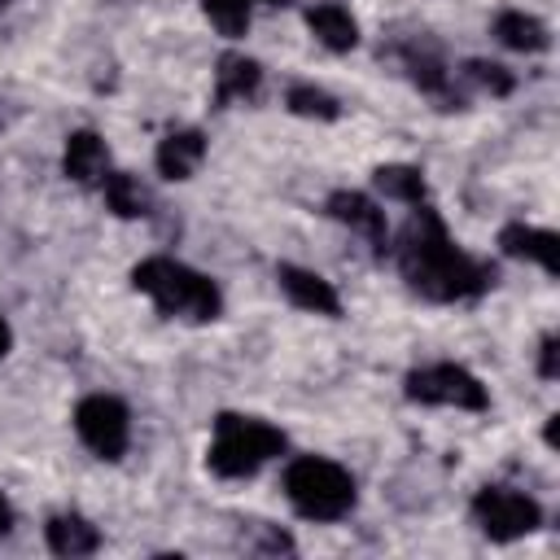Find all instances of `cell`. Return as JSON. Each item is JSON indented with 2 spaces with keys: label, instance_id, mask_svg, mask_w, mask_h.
Returning a JSON list of instances; mask_svg holds the SVG:
<instances>
[{
  "label": "cell",
  "instance_id": "1",
  "mask_svg": "<svg viewBox=\"0 0 560 560\" xmlns=\"http://www.w3.org/2000/svg\"><path fill=\"white\" fill-rule=\"evenodd\" d=\"M398 271L429 302H464V298H477L494 280V271L486 262L468 258L451 241L446 223L429 206L416 210V219L407 223V232L398 241Z\"/></svg>",
  "mask_w": 560,
  "mask_h": 560
},
{
  "label": "cell",
  "instance_id": "2",
  "mask_svg": "<svg viewBox=\"0 0 560 560\" xmlns=\"http://www.w3.org/2000/svg\"><path fill=\"white\" fill-rule=\"evenodd\" d=\"M131 284L153 298V306L162 315H179V319H214L223 298L214 289L210 276L184 267L179 258H166V254H153L144 262L131 267Z\"/></svg>",
  "mask_w": 560,
  "mask_h": 560
},
{
  "label": "cell",
  "instance_id": "3",
  "mask_svg": "<svg viewBox=\"0 0 560 560\" xmlns=\"http://www.w3.org/2000/svg\"><path fill=\"white\" fill-rule=\"evenodd\" d=\"M284 494L306 521H341L354 508V477L324 455H298L284 468Z\"/></svg>",
  "mask_w": 560,
  "mask_h": 560
},
{
  "label": "cell",
  "instance_id": "4",
  "mask_svg": "<svg viewBox=\"0 0 560 560\" xmlns=\"http://www.w3.org/2000/svg\"><path fill=\"white\" fill-rule=\"evenodd\" d=\"M284 451V433L267 420H254V416H236V411H223L214 420V442L206 451V464L214 477H254L271 455Z\"/></svg>",
  "mask_w": 560,
  "mask_h": 560
},
{
  "label": "cell",
  "instance_id": "5",
  "mask_svg": "<svg viewBox=\"0 0 560 560\" xmlns=\"http://www.w3.org/2000/svg\"><path fill=\"white\" fill-rule=\"evenodd\" d=\"M407 398L424 407H464V411L490 407L486 385L459 363H429V368L407 372Z\"/></svg>",
  "mask_w": 560,
  "mask_h": 560
},
{
  "label": "cell",
  "instance_id": "6",
  "mask_svg": "<svg viewBox=\"0 0 560 560\" xmlns=\"http://www.w3.org/2000/svg\"><path fill=\"white\" fill-rule=\"evenodd\" d=\"M472 516H477L481 534L494 538V542H512V538L534 534V529L542 525V508H538L529 494L508 490V486H486V490H477Z\"/></svg>",
  "mask_w": 560,
  "mask_h": 560
},
{
  "label": "cell",
  "instance_id": "7",
  "mask_svg": "<svg viewBox=\"0 0 560 560\" xmlns=\"http://www.w3.org/2000/svg\"><path fill=\"white\" fill-rule=\"evenodd\" d=\"M74 433L92 455L118 459L127 451V438H131V416L114 394H88L74 407Z\"/></svg>",
  "mask_w": 560,
  "mask_h": 560
},
{
  "label": "cell",
  "instance_id": "8",
  "mask_svg": "<svg viewBox=\"0 0 560 560\" xmlns=\"http://www.w3.org/2000/svg\"><path fill=\"white\" fill-rule=\"evenodd\" d=\"M328 214H332L337 223H346L350 232L368 236V245H372L376 254H385V245H389V223H385V210H381L372 197L341 188V192L328 197Z\"/></svg>",
  "mask_w": 560,
  "mask_h": 560
},
{
  "label": "cell",
  "instance_id": "9",
  "mask_svg": "<svg viewBox=\"0 0 560 560\" xmlns=\"http://www.w3.org/2000/svg\"><path fill=\"white\" fill-rule=\"evenodd\" d=\"M276 276H280V289H284V298L293 306H302L311 315H337L341 311V298H337V289L324 276H315L306 267H293V262H284Z\"/></svg>",
  "mask_w": 560,
  "mask_h": 560
},
{
  "label": "cell",
  "instance_id": "10",
  "mask_svg": "<svg viewBox=\"0 0 560 560\" xmlns=\"http://www.w3.org/2000/svg\"><path fill=\"white\" fill-rule=\"evenodd\" d=\"M61 171L74 184H101L109 175V149L96 131H70L61 149Z\"/></svg>",
  "mask_w": 560,
  "mask_h": 560
},
{
  "label": "cell",
  "instance_id": "11",
  "mask_svg": "<svg viewBox=\"0 0 560 560\" xmlns=\"http://www.w3.org/2000/svg\"><path fill=\"white\" fill-rule=\"evenodd\" d=\"M499 245H503V254L508 258H529V262H538L542 271H560V241H556V232H547V228H525V223H508L503 232H499Z\"/></svg>",
  "mask_w": 560,
  "mask_h": 560
},
{
  "label": "cell",
  "instance_id": "12",
  "mask_svg": "<svg viewBox=\"0 0 560 560\" xmlns=\"http://www.w3.org/2000/svg\"><path fill=\"white\" fill-rule=\"evenodd\" d=\"M206 158V136L197 127H184V131H171L162 144H158V175L162 179H188Z\"/></svg>",
  "mask_w": 560,
  "mask_h": 560
},
{
  "label": "cell",
  "instance_id": "13",
  "mask_svg": "<svg viewBox=\"0 0 560 560\" xmlns=\"http://www.w3.org/2000/svg\"><path fill=\"white\" fill-rule=\"evenodd\" d=\"M44 538H48V551L52 556H92L101 547V534L92 521H83L79 512H57L48 525H44Z\"/></svg>",
  "mask_w": 560,
  "mask_h": 560
},
{
  "label": "cell",
  "instance_id": "14",
  "mask_svg": "<svg viewBox=\"0 0 560 560\" xmlns=\"http://www.w3.org/2000/svg\"><path fill=\"white\" fill-rule=\"evenodd\" d=\"M306 26L332 52H350L359 44V26H354L350 9H341V4H311L306 9Z\"/></svg>",
  "mask_w": 560,
  "mask_h": 560
},
{
  "label": "cell",
  "instance_id": "15",
  "mask_svg": "<svg viewBox=\"0 0 560 560\" xmlns=\"http://www.w3.org/2000/svg\"><path fill=\"white\" fill-rule=\"evenodd\" d=\"M258 83H262V66L258 61H249L241 52H223L219 57V66H214V96H219V105L254 96Z\"/></svg>",
  "mask_w": 560,
  "mask_h": 560
},
{
  "label": "cell",
  "instance_id": "16",
  "mask_svg": "<svg viewBox=\"0 0 560 560\" xmlns=\"http://www.w3.org/2000/svg\"><path fill=\"white\" fill-rule=\"evenodd\" d=\"M494 35H499L508 48H516V52H542V48L551 44L547 26H542L534 13H521V9H503V13L494 18Z\"/></svg>",
  "mask_w": 560,
  "mask_h": 560
},
{
  "label": "cell",
  "instance_id": "17",
  "mask_svg": "<svg viewBox=\"0 0 560 560\" xmlns=\"http://www.w3.org/2000/svg\"><path fill=\"white\" fill-rule=\"evenodd\" d=\"M101 192H105V206H109L118 219H136V214H144V206H149V192H144L140 179L127 175V171L105 175V179H101Z\"/></svg>",
  "mask_w": 560,
  "mask_h": 560
},
{
  "label": "cell",
  "instance_id": "18",
  "mask_svg": "<svg viewBox=\"0 0 560 560\" xmlns=\"http://www.w3.org/2000/svg\"><path fill=\"white\" fill-rule=\"evenodd\" d=\"M372 179H376V188H381L389 201H407V206H420V201H424V175H420L416 166L389 162V166H376Z\"/></svg>",
  "mask_w": 560,
  "mask_h": 560
},
{
  "label": "cell",
  "instance_id": "19",
  "mask_svg": "<svg viewBox=\"0 0 560 560\" xmlns=\"http://www.w3.org/2000/svg\"><path fill=\"white\" fill-rule=\"evenodd\" d=\"M210 26L228 39H241L249 31V0H201Z\"/></svg>",
  "mask_w": 560,
  "mask_h": 560
},
{
  "label": "cell",
  "instance_id": "20",
  "mask_svg": "<svg viewBox=\"0 0 560 560\" xmlns=\"http://www.w3.org/2000/svg\"><path fill=\"white\" fill-rule=\"evenodd\" d=\"M289 109H293L298 118H319V122H332V118L341 114L337 101H332L324 88H311V83L289 88Z\"/></svg>",
  "mask_w": 560,
  "mask_h": 560
},
{
  "label": "cell",
  "instance_id": "21",
  "mask_svg": "<svg viewBox=\"0 0 560 560\" xmlns=\"http://www.w3.org/2000/svg\"><path fill=\"white\" fill-rule=\"evenodd\" d=\"M407 70H411V83L429 96H446V66L433 57V52H407Z\"/></svg>",
  "mask_w": 560,
  "mask_h": 560
},
{
  "label": "cell",
  "instance_id": "22",
  "mask_svg": "<svg viewBox=\"0 0 560 560\" xmlns=\"http://www.w3.org/2000/svg\"><path fill=\"white\" fill-rule=\"evenodd\" d=\"M464 74H468L481 92H490V96H508V92L516 88V79H512L503 66H494V61H468Z\"/></svg>",
  "mask_w": 560,
  "mask_h": 560
},
{
  "label": "cell",
  "instance_id": "23",
  "mask_svg": "<svg viewBox=\"0 0 560 560\" xmlns=\"http://www.w3.org/2000/svg\"><path fill=\"white\" fill-rule=\"evenodd\" d=\"M556 346H560V341H556V337H542V354H538V372H542V376H547V381H551V376H556V372H560V368H556V354H560V350H556Z\"/></svg>",
  "mask_w": 560,
  "mask_h": 560
},
{
  "label": "cell",
  "instance_id": "24",
  "mask_svg": "<svg viewBox=\"0 0 560 560\" xmlns=\"http://www.w3.org/2000/svg\"><path fill=\"white\" fill-rule=\"evenodd\" d=\"M13 529V508H9V499L0 494V534H9Z\"/></svg>",
  "mask_w": 560,
  "mask_h": 560
},
{
  "label": "cell",
  "instance_id": "25",
  "mask_svg": "<svg viewBox=\"0 0 560 560\" xmlns=\"http://www.w3.org/2000/svg\"><path fill=\"white\" fill-rule=\"evenodd\" d=\"M9 346H13V332H9V324H4V319H0V359H4V354H9Z\"/></svg>",
  "mask_w": 560,
  "mask_h": 560
},
{
  "label": "cell",
  "instance_id": "26",
  "mask_svg": "<svg viewBox=\"0 0 560 560\" xmlns=\"http://www.w3.org/2000/svg\"><path fill=\"white\" fill-rule=\"evenodd\" d=\"M262 4H284V0H262Z\"/></svg>",
  "mask_w": 560,
  "mask_h": 560
}]
</instances>
